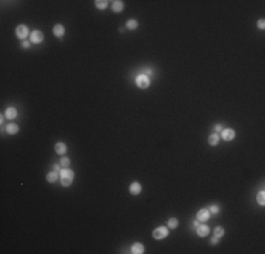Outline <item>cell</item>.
<instances>
[{"label": "cell", "mask_w": 265, "mask_h": 254, "mask_svg": "<svg viewBox=\"0 0 265 254\" xmlns=\"http://www.w3.org/2000/svg\"><path fill=\"white\" fill-rule=\"evenodd\" d=\"M217 239H219V237L214 236V237L212 239V240H210V243H212V244H216V243H217Z\"/></svg>", "instance_id": "27"}, {"label": "cell", "mask_w": 265, "mask_h": 254, "mask_svg": "<svg viewBox=\"0 0 265 254\" xmlns=\"http://www.w3.org/2000/svg\"><path fill=\"white\" fill-rule=\"evenodd\" d=\"M258 203L261 205V206H264L265 205V194H264V191H261L258 194Z\"/></svg>", "instance_id": "21"}, {"label": "cell", "mask_w": 265, "mask_h": 254, "mask_svg": "<svg viewBox=\"0 0 265 254\" xmlns=\"http://www.w3.org/2000/svg\"><path fill=\"white\" fill-rule=\"evenodd\" d=\"M59 168H61V167H59L58 164H57V165H54V171H59Z\"/></svg>", "instance_id": "30"}, {"label": "cell", "mask_w": 265, "mask_h": 254, "mask_svg": "<svg viewBox=\"0 0 265 254\" xmlns=\"http://www.w3.org/2000/svg\"><path fill=\"white\" fill-rule=\"evenodd\" d=\"M207 141H209L210 146H216V144L219 143V134H217V133H213V134H210Z\"/></svg>", "instance_id": "16"}, {"label": "cell", "mask_w": 265, "mask_h": 254, "mask_svg": "<svg viewBox=\"0 0 265 254\" xmlns=\"http://www.w3.org/2000/svg\"><path fill=\"white\" fill-rule=\"evenodd\" d=\"M224 234V229L221 227V226H217L216 229H214V236L216 237H221Z\"/></svg>", "instance_id": "20"}, {"label": "cell", "mask_w": 265, "mask_h": 254, "mask_svg": "<svg viewBox=\"0 0 265 254\" xmlns=\"http://www.w3.org/2000/svg\"><path fill=\"white\" fill-rule=\"evenodd\" d=\"M57 179H58V174H57V172H49V174L47 175L48 182H55Z\"/></svg>", "instance_id": "17"}, {"label": "cell", "mask_w": 265, "mask_h": 254, "mask_svg": "<svg viewBox=\"0 0 265 254\" xmlns=\"http://www.w3.org/2000/svg\"><path fill=\"white\" fill-rule=\"evenodd\" d=\"M199 225H200V222H199V220L196 219V220H195V222H193V226H195V227H197V226H199Z\"/></svg>", "instance_id": "28"}, {"label": "cell", "mask_w": 265, "mask_h": 254, "mask_svg": "<svg viewBox=\"0 0 265 254\" xmlns=\"http://www.w3.org/2000/svg\"><path fill=\"white\" fill-rule=\"evenodd\" d=\"M6 131L9 133V134H16V133L18 131V126H17V124H14V123L7 124V126H6Z\"/></svg>", "instance_id": "14"}, {"label": "cell", "mask_w": 265, "mask_h": 254, "mask_svg": "<svg viewBox=\"0 0 265 254\" xmlns=\"http://www.w3.org/2000/svg\"><path fill=\"white\" fill-rule=\"evenodd\" d=\"M16 116H17V110H16L14 107H7L6 109V117L10 119V120H13Z\"/></svg>", "instance_id": "13"}, {"label": "cell", "mask_w": 265, "mask_h": 254, "mask_svg": "<svg viewBox=\"0 0 265 254\" xmlns=\"http://www.w3.org/2000/svg\"><path fill=\"white\" fill-rule=\"evenodd\" d=\"M112 9H113V10H114V12H121V10H123V9H124L123 1H120V0H116V1H113Z\"/></svg>", "instance_id": "15"}, {"label": "cell", "mask_w": 265, "mask_h": 254, "mask_svg": "<svg viewBox=\"0 0 265 254\" xmlns=\"http://www.w3.org/2000/svg\"><path fill=\"white\" fill-rule=\"evenodd\" d=\"M94 3H96V7H97V9H106L109 1H106V0H96Z\"/></svg>", "instance_id": "18"}, {"label": "cell", "mask_w": 265, "mask_h": 254, "mask_svg": "<svg viewBox=\"0 0 265 254\" xmlns=\"http://www.w3.org/2000/svg\"><path fill=\"white\" fill-rule=\"evenodd\" d=\"M214 130H216V131H221V130H223V127H221V124H216V127H214Z\"/></svg>", "instance_id": "26"}, {"label": "cell", "mask_w": 265, "mask_h": 254, "mask_svg": "<svg viewBox=\"0 0 265 254\" xmlns=\"http://www.w3.org/2000/svg\"><path fill=\"white\" fill-rule=\"evenodd\" d=\"M137 25H138V23H137L136 20H129L127 21V28L129 30H136Z\"/></svg>", "instance_id": "19"}, {"label": "cell", "mask_w": 265, "mask_h": 254, "mask_svg": "<svg viewBox=\"0 0 265 254\" xmlns=\"http://www.w3.org/2000/svg\"><path fill=\"white\" fill-rule=\"evenodd\" d=\"M62 167H68L69 165V158H66V157H64L62 160H61V162H59Z\"/></svg>", "instance_id": "23"}, {"label": "cell", "mask_w": 265, "mask_h": 254, "mask_svg": "<svg viewBox=\"0 0 265 254\" xmlns=\"http://www.w3.org/2000/svg\"><path fill=\"white\" fill-rule=\"evenodd\" d=\"M196 218H197L199 222H206L207 219L210 218V212L206 210V209H200V210L197 212V215H196Z\"/></svg>", "instance_id": "7"}, {"label": "cell", "mask_w": 265, "mask_h": 254, "mask_svg": "<svg viewBox=\"0 0 265 254\" xmlns=\"http://www.w3.org/2000/svg\"><path fill=\"white\" fill-rule=\"evenodd\" d=\"M209 212H212L213 215H216V213H219V207L216 206V205H212V206H210V209H209Z\"/></svg>", "instance_id": "24"}, {"label": "cell", "mask_w": 265, "mask_h": 254, "mask_svg": "<svg viewBox=\"0 0 265 254\" xmlns=\"http://www.w3.org/2000/svg\"><path fill=\"white\" fill-rule=\"evenodd\" d=\"M141 192V185L138 182H133L130 185V194H133V195H138Z\"/></svg>", "instance_id": "9"}, {"label": "cell", "mask_w": 265, "mask_h": 254, "mask_svg": "<svg viewBox=\"0 0 265 254\" xmlns=\"http://www.w3.org/2000/svg\"><path fill=\"white\" fill-rule=\"evenodd\" d=\"M197 236H200V237H206L207 234H209V226H206V225H199L197 226Z\"/></svg>", "instance_id": "8"}, {"label": "cell", "mask_w": 265, "mask_h": 254, "mask_svg": "<svg viewBox=\"0 0 265 254\" xmlns=\"http://www.w3.org/2000/svg\"><path fill=\"white\" fill-rule=\"evenodd\" d=\"M168 236V229L164 227V226H161L158 229H155L152 231V237L154 239H157V240H161V239H165V237Z\"/></svg>", "instance_id": "3"}, {"label": "cell", "mask_w": 265, "mask_h": 254, "mask_svg": "<svg viewBox=\"0 0 265 254\" xmlns=\"http://www.w3.org/2000/svg\"><path fill=\"white\" fill-rule=\"evenodd\" d=\"M23 47H24V48H28V47H30V42H28V41H24V42H23Z\"/></svg>", "instance_id": "29"}, {"label": "cell", "mask_w": 265, "mask_h": 254, "mask_svg": "<svg viewBox=\"0 0 265 254\" xmlns=\"http://www.w3.org/2000/svg\"><path fill=\"white\" fill-rule=\"evenodd\" d=\"M61 181H62V185L64 186H69L73 181V172L71 170H62L61 171Z\"/></svg>", "instance_id": "1"}, {"label": "cell", "mask_w": 265, "mask_h": 254, "mask_svg": "<svg viewBox=\"0 0 265 254\" xmlns=\"http://www.w3.org/2000/svg\"><path fill=\"white\" fill-rule=\"evenodd\" d=\"M54 34L57 37H59V38H62V36L65 34V28L61 25V24H57L55 27H54Z\"/></svg>", "instance_id": "11"}, {"label": "cell", "mask_w": 265, "mask_h": 254, "mask_svg": "<svg viewBox=\"0 0 265 254\" xmlns=\"http://www.w3.org/2000/svg\"><path fill=\"white\" fill-rule=\"evenodd\" d=\"M131 253H133V254L144 253V246H142L141 243H136V244H133V246H131Z\"/></svg>", "instance_id": "10"}, {"label": "cell", "mask_w": 265, "mask_h": 254, "mask_svg": "<svg viewBox=\"0 0 265 254\" xmlns=\"http://www.w3.org/2000/svg\"><path fill=\"white\" fill-rule=\"evenodd\" d=\"M16 34L20 40H24L25 37L28 36V28L25 27V25H18L17 28H16Z\"/></svg>", "instance_id": "6"}, {"label": "cell", "mask_w": 265, "mask_h": 254, "mask_svg": "<svg viewBox=\"0 0 265 254\" xmlns=\"http://www.w3.org/2000/svg\"><path fill=\"white\" fill-rule=\"evenodd\" d=\"M168 227H169V229H175V227H178V220L176 219H169V220H168Z\"/></svg>", "instance_id": "22"}, {"label": "cell", "mask_w": 265, "mask_h": 254, "mask_svg": "<svg viewBox=\"0 0 265 254\" xmlns=\"http://www.w3.org/2000/svg\"><path fill=\"white\" fill-rule=\"evenodd\" d=\"M42 40H44V34H42L40 30H36V31L31 33V42L40 44V42H42Z\"/></svg>", "instance_id": "4"}, {"label": "cell", "mask_w": 265, "mask_h": 254, "mask_svg": "<svg viewBox=\"0 0 265 254\" xmlns=\"http://www.w3.org/2000/svg\"><path fill=\"white\" fill-rule=\"evenodd\" d=\"M258 27L261 30H264V27H265V21H264V20H259V21H258Z\"/></svg>", "instance_id": "25"}, {"label": "cell", "mask_w": 265, "mask_h": 254, "mask_svg": "<svg viewBox=\"0 0 265 254\" xmlns=\"http://www.w3.org/2000/svg\"><path fill=\"white\" fill-rule=\"evenodd\" d=\"M55 151L58 154H61V155H64L66 153V146H65L64 143H57L55 144Z\"/></svg>", "instance_id": "12"}, {"label": "cell", "mask_w": 265, "mask_h": 254, "mask_svg": "<svg viewBox=\"0 0 265 254\" xmlns=\"http://www.w3.org/2000/svg\"><path fill=\"white\" fill-rule=\"evenodd\" d=\"M137 85H138V88H141V89L148 88V86H150V78H148V75H145V74L138 75V76H137Z\"/></svg>", "instance_id": "2"}, {"label": "cell", "mask_w": 265, "mask_h": 254, "mask_svg": "<svg viewBox=\"0 0 265 254\" xmlns=\"http://www.w3.org/2000/svg\"><path fill=\"white\" fill-rule=\"evenodd\" d=\"M234 137H236V131L231 130V129H226V130L221 131V138L226 141H231Z\"/></svg>", "instance_id": "5"}]
</instances>
